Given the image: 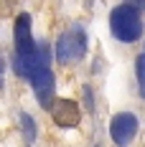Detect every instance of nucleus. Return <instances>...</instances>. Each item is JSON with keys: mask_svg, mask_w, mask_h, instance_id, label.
<instances>
[{"mask_svg": "<svg viewBox=\"0 0 145 147\" xmlns=\"http://www.w3.org/2000/svg\"><path fill=\"white\" fill-rule=\"evenodd\" d=\"M110 134H112V142L117 147H127L132 142V137L138 134V117L135 114H117L112 122H110Z\"/></svg>", "mask_w": 145, "mask_h": 147, "instance_id": "3", "label": "nucleus"}, {"mask_svg": "<svg viewBox=\"0 0 145 147\" xmlns=\"http://www.w3.org/2000/svg\"><path fill=\"white\" fill-rule=\"evenodd\" d=\"M48 63H51L48 46H46V43H38V46H36V51L31 53L28 59H18V56H15V71L20 74L23 79H31L36 71L48 69Z\"/></svg>", "mask_w": 145, "mask_h": 147, "instance_id": "4", "label": "nucleus"}, {"mask_svg": "<svg viewBox=\"0 0 145 147\" xmlns=\"http://www.w3.org/2000/svg\"><path fill=\"white\" fill-rule=\"evenodd\" d=\"M135 69H138V84H140V96L145 99V56H140V59H138Z\"/></svg>", "mask_w": 145, "mask_h": 147, "instance_id": "9", "label": "nucleus"}, {"mask_svg": "<svg viewBox=\"0 0 145 147\" xmlns=\"http://www.w3.org/2000/svg\"><path fill=\"white\" fill-rule=\"evenodd\" d=\"M82 119V109L76 102H69V99H59V104L54 107V122L59 127H76Z\"/></svg>", "mask_w": 145, "mask_h": 147, "instance_id": "7", "label": "nucleus"}, {"mask_svg": "<svg viewBox=\"0 0 145 147\" xmlns=\"http://www.w3.org/2000/svg\"><path fill=\"white\" fill-rule=\"evenodd\" d=\"M87 48V36L82 30H66L56 43V59L61 63H69L74 59H82Z\"/></svg>", "mask_w": 145, "mask_h": 147, "instance_id": "2", "label": "nucleus"}, {"mask_svg": "<svg viewBox=\"0 0 145 147\" xmlns=\"http://www.w3.org/2000/svg\"><path fill=\"white\" fill-rule=\"evenodd\" d=\"M20 124H23V132H26V140H28V142H33V140H36V124H33V119H31L28 114H26V112L20 114Z\"/></svg>", "mask_w": 145, "mask_h": 147, "instance_id": "8", "label": "nucleus"}, {"mask_svg": "<svg viewBox=\"0 0 145 147\" xmlns=\"http://www.w3.org/2000/svg\"><path fill=\"white\" fill-rule=\"evenodd\" d=\"M33 51H36V43H33V36H31V15L20 13L18 20H15V56L28 59Z\"/></svg>", "mask_w": 145, "mask_h": 147, "instance_id": "5", "label": "nucleus"}, {"mask_svg": "<svg viewBox=\"0 0 145 147\" xmlns=\"http://www.w3.org/2000/svg\"><path fill=\"white\" fill-rule=\"evenodd\" d=\"M31 84H33V91H36V99L44 109H51V102H54V74L48 69H41L31 76Z\"/></svg>", "mask_w": 145, "mask_h": 147, "instance_id": "6", "label": "nucleus"}, {"mask_svg": "<svg viewBox=\"0 0 145 147\" xmlns=\"http://www.w3.org/2000/svg\"><path fill=\"white\" fill-rule=\"evenodd\" d=\"M3 71H5V61L0 59V89H3Z\"/></svg>", "mask_w": 145, "mask_h": 147, "instance_id": "11", "label": "nucleus"}, {"mask_svg": "<svg viewBox=\"0 0 145 147\" xmlns=\"http://www.w3.org/2000/svg\"><path fill=\"white\" fill-rule=\"evenodd\" d=\"M125 3H130V5H135L138 10H145V0H125Z\"/></svg>", "mask_w": 145, "mask_h": 147, "instance_id": "10", "label": "nucleus"}, {"mask_svg": "<svg viewBox=\"0 0 145 147\" xmlns=\"http://www.w3.org/2000/svg\"><path fill=\"white\" fill-rule=\"evenodd\" d=\"M110 28H112V36L117 41H125V43H132L140 38L143 33V18H140V10L125 3V5H117L115 10L110 13Z\"/></svg>", "mask_w": 145, "mask_h": 147, "instance_id": "1", "label": "nucleus"}]
</instances>
